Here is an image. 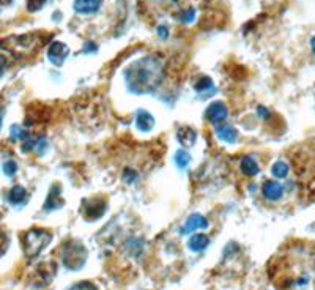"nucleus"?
<instances>
[{"label":"nucleus","mask_w":315,"mask_h":290,"mask_svg":"<svg viewBox=\"0 0 315 290\" xmlns=\"http://www.w3.org/2000/svg\"><path fill=\"white\" fill-rule=\"evenodd\" d=\"M268 273L277 290H292L309 284L315 288V245L295 243L282 248L271 259Z\"/></svg>","instance_id":"f257e3e1"},{"label":"nucleus","mask_w":315,"mask_h":290,"mask_svg":"<svg viewBox=\"0 0 315 290\" xmlns=\"http://www.w3.org/2000/svg\"><path fill=\"white\" fill-rule=\"evenodd\" d=\"M164 77V67L159 57L156 55H147L125 70V80L131 93L145 95L155 92Z\"/></svg>","instance_id":"f03ea898"},{"label":"nucleus","mask_w":315,"mask_h":290,"mask_svg":"<svg viewBox=\"0 0 315 290\" xmlns=\"http://www.w3.org/2000/svg\"><path fill=\"white\" fill-rule=\"evenodd\" d=\"M87 255H89L87 248L76 238L66 240L60 248L62 262L71 271H79L82 267H84L85 260H87Z\"/></svg>","instance_id":"7ed1b4c3"},{"label":"nucleus","mask_w":315,"mask_h":290,"mask_svg":"<svg viewBox=\"0 0 315 290\" xmlns=\"http://www.w3.org/2000/svg\"><path fill=\"white\" fill-rule=\"evenodd\" d=\"M51 240H52V234L46 229L33 227V229L24 232L21 237L24 254L28 257V259H35V257L40 255V252L51 243Z\"/></svg>","instance_id":"20e7f679"},{"label":"nucleus","mask_w":315,"mask_h":290,"mask_svg":"<svg viewBox=\"0 0 315 290\" xmlns=\"http://www.w3.org/2000/svg\"><path fill=\"white\" fill-rule=\"evenodd\" d=\"M37 44V35H22V37H11L5 41L0 43V47L5 51L13 52L14 55H24L35 49Z\"/></svg>","instance_id":"39448f33"},{"label":"nucleus","mask_w":315,"mask_h":290,"mask_svg":"<svg viewBox=\"0 0 315 290\" xmlns=\"http://www.w3.org/2000/svg\"><path fill=\"white\" fill-rule=\"evenodd\" d=\"M82 216L89 221L99 219L106 213V202L101 199H87L82 202Z\"/></svg>","instance_id":"423d86ee"},{"label":"nucleus","mask_w":315,"mask_h":290,"mask_svg":"<svg viewBox=\"0 0 315 290\" xmlns=\"http://www.w3.org/2000/svg\"><path fill=\"white\" fill-rule=\"evenodd\" d=\"M70 54V47L62 41H54L47 47V59L51 60L55 67H60L65 62V59Z\"/></svg>","instance_id":"0eeeda50"},{"label":"nucleus","mask_w":315,"mask_h":290,"mask_svg":"<svg viewBox=\"0 0 315 290\" xmlns=\"http://www.w3.org/2000/svg\"><path fill=\"white\" fill-rule=\"evenodd\" d=\"M227 114H228V110L222 101L211 103L207 109V119L213 125H221L227 119Z\"/></svg>","instance_id":"6e6552de"},{"label":"nucleus","mask_w":315,"mask_h":290,"mask_svg":"<svg viewBox=\"0 0 315 290\" xmlns=\"http://www.w3.org/2000/svg\"><path fill=\"white\" fill-rule=\"evenodd\" d=\"M60 191H62L60 185H54L51 189H49V194L44 200V210H47V212L57 210V208H60L65 204L62 196H60Z\"/></svg>","instance_id":"1a4fd4ad"},{"label":"nucleus","mask_w":315,"mask_h":290,"mask_svg":"<svg viewBox=\"0 0 315 290\" xmlns=\"http://www.w3.org/2000/svg\"><path fill=\"white\" fill-rule=\"evenodd\" d=\"M103 0H74V11L79 14H93L101 8Z\"/></svg>","instance_id":"9d476101"},{"label":"nucleus","mask_w":315,"mask_h":290,"mask_svg":"<svg viewBox=\"0 0 315 290\" xmlns=\"http://www.w3.org/2000/svg\"><path fill=\"white\" fill-rule=\"evenodd\" d=\"M205 227H208L207 218H204L202 215H198V213H194L188 218V221H186V224L183 225V227H181V234L186 235V234H191L197 229H205Z\"/></svg>","instance_id":"9b49d317"},{"label":"nucleus","mask_w":315,"mask_h":290,"mask_svg":"<svg viewBox=\"0 0 315 290\" xmlns=\"http://www.w3.org/2000/svg\"><path fill=\"white\" fill-rule=\"evenodd\" d=\"M136 126H137V130L142 131V133L152 131L153 126H155V119H153V115L150 114V112H147V110H144V109H139V110L136 112Z\"/></svg>","instance_id":"f8f14e48"},{"label":"nucleus","mask_w":315,"mask_h":290,"mask_svg":"<svg viewBox=\"0 0 315 290\" xmlns=\"http://www.w3.org/2000/svg\"><path fill=\"white\" fill-rule=\"evenodd\" d=\"M263 196L268 200H277L284 194V186L277 182H267L263 185Z\"/></svg>","instance_id":"ddd939ff"},{"label":"nucleus","mask_w":315,"mask_h":290,"mask_svg":"<svg viewBox=\"0 0 315 290\" xmlns=\"http://www.w3.org/2000/svg\"><path fill=\"white\" fill-rule=\"evenodd\" d=\"M216 134H218V137H219L222 142H227V143H235V142L238 140V133H237V130H235V128H232L230 125H227V123L218 125Z\"/></svg>","instance_id":"4468645a"},{"label":"nucleus","mask_w":315,"mask_h":290,"mask_svg":"<svg viewBox=\"0 0 315 290\" xmlns=\"http://www.w3.org/2000/svg\"><path fill=\"white\" fill-rule=\"evenodd\" d=\"M28 199V194L25 188H22L21 185H16L10 189L8 192V202L11 205H24Z\"/></svg>","instance_id":"2eb2a0df"},{"label":"nucleus","mask_w":315,"mask_h":290,"mask_svg":"<svg viewBox=\"0 0 315 290\" xmlns=\"http://www.w3.org/2000/svg\"><path fill=\"white\" fill-rule=\"evenodd\" d=\"M177 139L181 145H186V147H192L197 140V133L189 126H181L178 133H177Z\"/></svg>","instance_id":"dca6fc26"},{"label":"nucleus","mask_w":315,"mask_h":290,"mask_svg":"<svg viewBox=\"0 0 315 290\" xmlns=\"http://www.w3.org/2000/svg\"><path fill=\"white\" fill-rule=\"evenodd\" d=\"M240 169H241V172H243L244 175H247V177H254V175H257L259 170H260L257 161H255L254 158H251V156H244V158L241 159Z\"/></svg>","instance_id":"f3484780"},{"label":"nucleus","mask_w":315,"mask_h":290,"mask_svg":"<svg viewBox=\"0 0 315 290\" xmlns=\"http://www.w3.org/2000/svg\"><path fill=\"white\" fill-rule=\"evenodd\" d=\"M208 243H210V238H208L207 235H204V234H195L194 237H191L188 246H189L191 251L198 252V251H204V249L208 246Z\"/></svg>","instance_id":"a211bd4d"},{"label":"nucleus","mask_w":315,"mask_h":290,"mask_svg":"<svg viewBox=\"0 0 315 290\" xmlns=\"http://www.w3.org/2000/svg\"><path fill=\"white\" fill-rule=\"evenodd\" d=\"M175 164L180 167V169H186L188 166H189V163H191V155L188 153V152H185V150H178L177 153H175Z\"/></svg>","instance_id":"6ab92c4d"},{"label":"nucleus","mask_w":315,"mask_h":290,"mask_svg":"<svg viewBox=\"0 0 315 290\" xmlns=\"http://www.w3.org/2000/svg\"><path fill=\"white\" fill-rule=\"evenodd\" d=\"M271 172L276 179H285V177L289 175V166H287V163H284V161H277V163L273 164Z\"/></svg>","instance_id":"aec40b11"},{"label":"nucleus","mask_w":315,"mask_h":290,"mask_svg":"<svg viewBox=\"0 0 315 290\" xmlns=\"http://www.w3.org/2000/svg\"><path fill=\"white\" fill-rule=\"evenodd\" d=\"M28 136H30V134H28L25 130H22L19 125H13V126H11V139H13V140H22V142H24Z\"/></svg>","instance_id":"412c9836"},{"label":"nucleus","mask_w":315,"mask_h":290,"mask_svg":"<svg viewBox=\"0 0 315 290\" xmlns=\"http://www.w3.org/2000/svg\"><path fill=\"white\" fill-rule=\"evenodd\" d=\"M194 89H195L197 92H205V90H210V89H213V80H211L210 77H202V79L198 80V82L194 85Z\"/></svg>","instance_id":"4be33fe9"},{"label":"nucleus","mask_w":315,"mask_h":290,"mask_svg":"<svg viewBox=\"0 0 315 290\" xmlns=\"http://www.w3.org/2000/svg\"><path fill=\"white\" fill-rule=\"evenodd\" d=\"M16 172H18V164H16V161L8 159L7 163L4 164V173H5L7 177H13Z\"/></svg>","instance_id":"5701e85b"},{"label":"nucleus","mask_w":315,"mask_h":290,"mask_svg":"<svg viewBox=\"0 0 315 290\" xmlns=\"http://www.w3.org/2000/svg\"><path fill=\"white\" fill-rule=\"evenodd\" d=\"M46 0H27V10L28 11H38L43 8Z\"/></svg>","instance_id":"b1692460"},{"label":"nucleus","mask_w":315,"mask_h":290,"mask_svg":"<svg viewBox=\"0 0 315 290\" xmlns=\"http://www.w3.org/2000/svg\"><path fill=\"white\" fill-rule=\"evenodd\" d=\"M7 67H8V57H7V54H5V49H2V47H0V77L4 76Z\"/></svg>","instance_id":"393cba45"},{"label":"nucleus","mask_w":315,"mask_h":290,"mask_svg":"<svg viewBox=\"0 0 315 290\" xmlns=\"http://www.w3.org/2000/svg\"><path fill=\"white\" fill-rule=\"evenodd\" d=\"M71 290H98L92 282L89 281H82V282H77L71 287Z\"/></svg>","instance_id":"a878e982"},{"label":"nucleus","mask_w":315,"mask_h":290,"mask_svg":"<svg viewBox=\"0 0 315 290\" xmlns=\"http://www.w3.org/2000/svg\"><path fill=\"white\" fill-rule=\"evenodd\" d=\"M136 179H137V173L132 170V169H126V170L123 172V180H125L126 183H134Z\"/></svg>","instance_id":"bb28decb"},{"label":"nucleus","mask_w":315,"mask_h":290,"mask_svg":"<svg viewBox=\"0 0 315 290\" xmlns=\"http://www.w3.org/2000/svg\"><path fill=\"white\" fill-rule=\"evenodd\" d=\"M7 248H8V237L4 232H0V255L5 254Z\"/></svg>","instance_id":"cd10ccee"},{"label":"nucleus","mask_w":315,"mask_h":290,"mask_svg":"<svg viewBox=\"0 0 315 290\" xmlns=\"http://www.w3.org/2000/svg\"><path fill=\"white\" fill-rule=\"evenodd\" d=\"M98 51V46L95 43H85L84 49H82V52L87 54V52H96Z\"/></svg>","instance_id":"c85d7f7f"},{"label":"nucleus","mask_w":315,"mask_h":290,"mask_svg":"<svg viewBox=\"0 0 315 290\" xmlns=\"http://www.w3.org/2000/svg\"><path fill=\"white\" fill-rule=\"evenodd\" d=\"M158 35H159L161 38H167V37H169V34H167V27H164V25L158 27Z\"/></svg>","instance_id":"c756f323"},{"label":"nucleus","mask_w":315,"mask_h":290,"mask_svg":"<svg viewBox=\"0 0 315 290\" xmlns=\"http://www.w3.org/2000/svg\"><path fill=\"white\" fill-rule=\"evenodd\" d=\"M257 114H259L260 117H263V119H267V117L270 115V112H268L267 109H265V107H262V106H260V107L257 109Z\"/></svg>","instance_id":"7c9ffc66"},{"label":"nucleus","mask_w":315,"mask_h":290,"mask_svg":"<svg viewBox=\"0 0 315 290\" xmlns=\"http://www.w3.org/2000/svg\"><path fill=\"white\" fill-rule=\"evenodd\" d=\"M2 119H4V107L0 106V125H2Z\"/></svg>","instance_id":"2f4dec72"},{"label":"nucleus","mask_w":315,"mask_h":290,"mask_svg":"<svg viewBox=\"0 0 315 290\" xmlns=\"http://www.w3.org/2000/svg\"><path fill=\"white\" fill-rule=\"evenodd\" d=\"M11 2H13V0H0V4H2V5H8Z\"/></svg>","instance_id":"473e14b6"},{"label":"nucleus","mask_w":315,"mask_h":290,"mask_svg":"<svg viewBox=\"0 0 315 290\" xmlns=\"http://www.w3.org/2000/svg\"><path fill=\"white\" fill-rule=\"evenodd\" d=\"M310 44H312V49H313V52H315V38L310 40Z\"/></svg>","instance_id":"72a5a7b5"}]
</instances>
